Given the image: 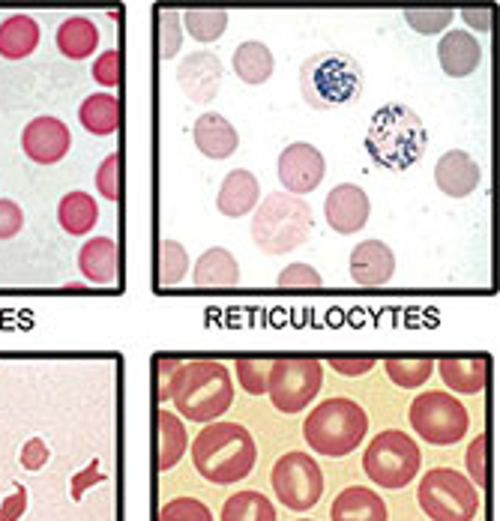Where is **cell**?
Instances as JSON below:
<instances>
[{"label": "cell", "instance_id": "cell-13", "mask_svg": "<svg viewBox=\"0 0 500 521\" xmlns=\"http://www.w3.org/2000/svg\"><path fill=\"white\" fill-rule=\"evenodd\" d=\"M72 144V132L63 120L57 117H33L24 132H21V147L27 153V159H33L36 165H54L69 153Z\"/></svg>", "mask_w": 500, "mask_h": 521}, {"label": "cell", "instance_id": "cell-9", "mask_svg": "<svg viewBox=\"0 0 500 521\" xmlns=\"http://www.w3.org/2000/svg\"><path fill=\"white\" fill-rule=\"evenodd\" d=\"M408 420H411V429L429 447H453L471 429L468 408L447 390H426V393H420L411 402Z\"/></svg>", "mask_w": 500, "mask_h": 521}, {"label": "cell", "instance_id": "cell-29", "mask_svg": "<svg viewBox=\"0 0 500 521\" xmlns=\"http://www.w3.org/2000/svg\"><path fill=\"white\" fill-rule=\"evenodd\" d=\"M57 222L72 237L90 234L96 228V222H99V207H96L93 195H87V192H69V195H63L60 204H57Z\"/></svg>", "mask_w": 500, "mask_h": 521}, {"label": "cell", "instance_id": "cell-38", "mask_svg": "<svg viewBox=\"0 0 500 521\" xmlns=\"http://www.w3.org/2000/svg\"><path fill=\"white\" fill-rule=\"evenodd\" d=\"M465 468H468V480L483 492L486 486V471H489V438L486 435H477L465 453Z\"/></svg>", "mask_w": 500, "mask_h": 521}, {"label": "cell", "instance_id": "cell-39", "mask_svg": "<svg viewBox=\"0 0 500 521\" xmlns=\"http://www.w3.org/2000/svg\"><path fill=\"white\" fill-rule=\"evenodd\" d=\"M159 36H162V57L171 60L180 45H183V24H180V12L174 9H159Z\"/></svg>", "mask_w": 500, "mask_h": 521}, {"label": "cell", "instance_id": "cell-33", "mask_svg": "<svg viewBox=\"0 0 500 521\" xmlns=\"http://www.w3.org/2000/svg\"><path fill=\"white\" fill-rule=\"evenodd\" d=\"M183 24L192 39L198 42H216L225 27H228V12L225 9H186Z\"/></svg>", "mask_w": 500, "mask_h": 521}, {"label": "cell", "instance_id": "cell-46", "mask_svg": "<svg viewBox=\"0 0 500 521\" xmlns=\"http://www.w3.org/2000/svg\"><path fill=\"white\" fill-rule=\"evenodd\" d=\"M18 462H21L24 471H39V468H45V462H48V444H45L42 438H30V441L21 447Z\"/></svg>", "mask_w": 500, "mask_h": 521}, {"label": "cell", "instance_id": "cell-24", "mask_svg": "<svg viewBox=\"0 0 500 521\" xmlns=\"http://www.w3.org/2000/svg\"><path fill=\"white\" fill-rule=\"evenodd\" d=\"M330 521H390L384 498L369 486H348L336 495Z\"/></svg>", "mask_w": 500, "mask_h": 521}, {"label": "cell", "instance_id": "cell-11", "mask_svg": "<svg viewBox=\"0 0 500 521\" xmlns=\"http://www.w3.org/2000/svg\"><path fill=\"white\" fill-rule=\"evenodd\" d=\"M270 486L282 507H288L294 513H306V510L318 507V501L324 495V471L309 453L294 450V453H285L273 465Z\"/></svg>", "mask_w": 500, "mask_h": 521}, {"label": "cell", "instance_id": "cell-42", "mask_svg": "<svg viewBox=\"0 0 500 521\" xmlns=\"http://www.w3.org/2000/svg\"><path fill=\"white\" fill-rule=\"evenodd\" d=\"M93 78H96V84H102V87H117V84H120V78H123V57H120L117 48H108V51H102V54L96 57V63H93Z\"/></svg>", "mask_w": 500, "mask_h": 521}, {"label": "cell", "instance_id": "cell-22", "mask_svg": "<svg viewBox=\"0 0 500 521\" xmlns=\"http://www.w3.org/2000/svg\"><path fill=\"white\" fill-rule=\"evenodd\" d=\"M153 438H156V453H153L156 471L165 474V471H171V468L183 459V453L189 450L186 426H183V420H180L177 414L156 408V414H153Z\"/></svg>", "mask_w": 500, "mask_h": 521}, {"label": "cell", "instance_id": "cell-8", "mask_svg": "<svg viewBox=\"0 0 500 521\" xmlns=\"http://www.w3.org/2000/svg\"><path fill=\"white\" fill-rule=\"evenodd\" d=\"M417 504L432 521H474L480 516V489L453 468H432L417 486Z\"/></svg>", "mask_w": 500, "mask_h": 521}, {"label": "cell", "instance_id": "cell-36", "mask_svg": "<svg viewBox=\"0 0 500 521\" xmlns=\"http://www.w3.org/2000/svg\"><path fill=\"white\" fill-rule=\"evenodd\" d=\"M234 375L243 384L249 396H267V375H270V360H252L243 357L234 363Z\"/></svg>", "mask_w": 500, "mask_h": 521}, {"label": "cell", "instance_id": "cell-43", "mask_svg": "<svg viewBox=\"0 0 500 521\" xmlns=\"http://www.w3.org/2000/svg\"><path fill=\"white\" fill-rule=\"evenodd\" d=\"M276 282H279V288H321L324 285L321 273L315 267H309V264H291V267H285Z\"/></svg>", "mask_w": 500, "mask_h": 521}, {"label": "cell", "instance_id": "cell-25", "mask_svg": "<svg viewBox=\"0 0 500 521\" xmlns=\"http://www.w3.org/2000/svg\"><path fill=\"white\" fill-rule=\"evenodd\" d=\"M39 39H42V30L33 15H9L0 21V57L6 60L30 57Z\"/></svg>", "mask_w": 500, "mask_h": 521}, {"label": "cell", "instance_id": "cell-17", "mask_svg": "<svg viewBox=\"0 0 500 521\" xmlns=\"http://www.w3.org/2000/svg\"><path fill=\"white\" fill-rule=\"evenodd\" d=\"M351 279L363 288H381L396 276V255L381 240H366L351 252Z\"/></svg>", "mask_w": 500, "mask_h": 521}, {"label": "cell", "instance_id": "cell-20", "mask_svg": "<svg viewBox=\"0 0 500 521\" xmlns=\"http://www.w3.org/2000/svg\"><path fill=\"white\" fill-rule=\"evenodd\" d=\"M192 138H195V147L213 159V162H222V159H231L240 147V135L234 129V123L216 111H204L198 120H195V129H192Z\"/></svg>", "mask_w": 500, "mask_h": 521}, {"label": "cell", "instance_id": "cell-21", "mask_svg": "<svg viewBox=\"0 0 500 521\" xmlns=\"http://www.w3.org/2000/svg\"><path fill=\"white\" fill-rule=\"evenodd\" d=\"M258 201H261V183L252 171L237 168V171L225 174V180L219 186V195H216V207H219L222 216L243 219L258 207Z\"/></svg>", "mask_w": 500, "mask_h": 521}, {"label": "cell", "instance_id": "cell-37", "mask_svg": "<svg viewBox=\"0 0 500 521\" xmlns=\"http://www.w3.org/2000/svg\"><path fill=\"white\" fill-rule=\"evenodd\" d=\"M159 521H216L210 507L198 498H171L168 504H162L159 510Z\"/></svg>", "mask_w": 500, "mask_h": 521}, {"label": "cell", "instance_id": "cell-3", "mask_svg": "<svg viewBox=\"0 0 500 521\" xmlns=\"http://www.w3.org/2000/svg\"><path fill=\"white\" fill-rule=\"evenodd\" d=\"M426 147H429V132L414 108L390 102L375 111L366 132V150L372 162L390 171H408L423 159Z\"/></svg>", "mask_w": 500, "mask_h": 521}, {"label": "cell", "instance_id": "cell-48", "mask_svg": "<svg viewBox=\"0 0 500 521\" xmlns=\"http://www.w3.org/2000/svg\"><path fill=\"white\" fill-rule=\"evenodd\" d=\"M24 510H27V489H15L6 501H3V507H0V521H18L24 516Z\"/></svg>", "mask_w": 500, "mask_h": 521}, {"label": "cell", "instance_id": "cell-15", "mask_svg": "<svg viewBox=\"0 0 500 521\" xmlns=\"http://www.w3.org/2000/svg\"><path fill=\"white\" fill-rule=\"evenodd\" d=\"M369 213H372V201H369V195L357 183H339L336 189H330V195L324 201L327 225L336 234H357V231H363V225L369 222Z\"/></svg>", "mask_w": 500, "mask_h": 521}, {"label": "cell", "instance_id": "cell-19", "mask_svg": "<svg viewBox=\"0 0 500 521\" xmlns=\"http://www.w3.org/2000/svg\"><path fill=\"white\" fill-rule=\"evenodd\" d=\"M447 393L456 396H480L489 384V357H444L435 363Z\"/></svg>", "mask_w": 500, "mask_h": 521}, {"label": "cell", "instance_id": "cell-50", "mask_svg": "<svg viewBox=\"0 0 500 521\" xmlns=\"http://www.w3.org/2000/svg\"><path fill=\"white\" fill-rule=\"evenodd\" d=\"M297 521H312V519H297Z\"/></svg>", "mask_w": 500, "mask_h": 521}, {"label": "cell", "instance_id": "cell-32", "mask_svg": "<svg viewBox=\"0 0 500 521\" xmlns=\"http://www.w3.org/2000/svg\"><path fill=\"white\" fill-rule=\"evenodd\" d=\"M387 378L402 390H417L435 375V360L429 357H390L384 360Z\"/></svg>", "mask_w": 500, "mask_h": 521}, {"label": "cell", "instance_id": "cell-35", "mask_svg": "<svg viewBox=\"0 0 500 521\" xmlns=\"http://www.w3.org/2000/svg\"><path fill=\"white\" fill-rule=\"evenodd\" d=\"M456 18V9L450 6H438V9H405V21L423 33V36H435L441 30H447Z\"/></svg>", "mask_w": 500, "mask_h": 521}, {"label": "cell", "instance_id": "cell-44", "mask_svg": "<svg viewBox=\"0 0 500 521\" xmlns=\"http://www.w3.org/2000/svg\"><path fill=\"white\" fill-rule=\"evenodd\" d=\"M330 369L342 378H363L375 369V357H330Z\"/></svg>", "mask_w": 500, "mask_h": 521}, {"label": "cell", "instance_id": "cell-14", "mask_svg": "<svg viewBox=\"0 0 500 521\" xmlns=\"http://www.w3.org/2000/svg\"><path fill=\"white\" fill-rule=\"evenodd\" d=\"M222 60L213 51H195L186 54L183 63L177 66V81L186 93V99H192L195 105H207L216 99L219 87H222Z\"/></svg>", "mask_w": 500, "mask_h": 521}, {"label": "cell", "instance_id": "cell-5", "mask_svg": "<svg viewBox=\"0 0 500 521\" xmlns=\"http://www.w3.org/2000/svg\"><path fill=\"white\" fill-rule=\"evenodd\" d=\"M300 93L315 111L345 108L363 93V69L345 51L312 54L300 66Z\"/></svg>", "mask_w": 500, "mask_h": 521}, {"label": "cell", "instance_id": "cell-28", "mask_svg": "<svg viewBox=\"0 0 500 521\" xmlns=\"http://www.w3.org/2000/svg\"><path fill=\"white\" fill-rule=\"evenodd\" d=\"M99 45V30L87 15H72L57 27V51L69 60H87Z\"/></svg>", "mask_w": 500, "mask_h": 521}, {"label": "cell", "instance_id": "cell-30", "mask_svg": "<svg viewBox=\"0 0 500 521\" xmlns=\"http://www.w3.org/2000/svg\"><path fill=\"white\" fill-rule=\"evenodd\" d=\"M273 66H276L273 51L258 39H249V42L237 45V51H234V72L243 84H252V87L264 84L273 75Z\"/></svg>", "mask_w": 500, "mask_h": 521}, {"label": "cell", "instance_id": "cell-2", "mask_svg": "<svg viewBox=\"0 0 500 521\" xmlns=\"http://www.w3.org/2000/svg\"><path fill=\"white\" fill-rule=\"evenodd\" d=\"M177 414L189 423H216L234 405L231 369L219 360H189L180 366L171 384Z\"/></svg>", "mask_w": 500, "mask_h": 521}, {"label": "cell", "instance_id": "cell-18", "mask_svg": "<svg viewBox=\"0 0 500 521\" xmlns=\"http://www.w3.org/2000/svg\"><path fill=\"white\" fill-rule=\"evenodd\" d=\"M438 60L450 78H468L483 63V45L471 30H447L438 39Z\"/></svg>", "mask_w": 500, "mask_h": 521}, {"label": "cell", "instance_id": "cell-12", "mask_svg": "<svg viewBox=\"0 0 500 521\" xmlns=\"http://www.w3.org/2000/svg\"><path fill=\"white\" fill-rule=\"evenodd\" d=\"M276 174H279V183L285 186L288 195L303 198V195L315 192L324 183V177H327V159H324V153L315 144L297 141V144H288L279 153Z\"/></svg>", "mask_w": 500, "mask_h": 521}, {"label": "cell", "instance_id": "cell-49", "mask_svg": "<svg viewBox=\"0 0 500 521\" xmlns=\"http://www.w3.org/2000/svg\"><path fill=\"white\" fill-rule=\"evenodd\" d=\"M459 15L465 18L468 27H474V30H489V27H492V15H495V9H492V6H465Z\"/></svg>", "mask_w": 500, "mask_h": 521}, {"label": "cell", "instance_id": "cell-47", "mask_svg": "<svg viewBox=\"0 0 500 521\" xmlns=\"http://www.w3.org/2000/svg\"><path fill=\"white\" fill-rule=\"evenodd\" d=\"M96 483H105V474L99 471V459H93L81 474H75V480H72V498L81 501L84 489H90V486H96Z\"/></svg>", "mask_w": 500, "mask_h": 521}, {"label": "cell", "instance_id": "cell-34", "mask_svg": "<svg viewBox=\"0 0 500 521\" xmlns=\"http://www.w3.org/2000/svg\"><path fill=\"white\" fill-rule=\"evenodd\" d=\"M159 285L162 288H174L186 279L189 273V252L183 243L177 240H165L162 249H159Z\"/></svg>", "mask_w": 500, "mask_h": 521}, {"label": "cell", "instance_id": "cell-1", "mask_svg": "<svg viewBox=\"0 0 500 521\" xmlns=\"http://www.w3.org/2000/svg\"><path fill=\"white\" fill-rule=\"evenodd\" d=\"M189 450L198 477L213 486L243 483L258 465V444L240 423H207Z\"/></svg>", "mask_w": 500, "mask_h": 521}, {"label": "cell", "instance_id": "cell-23", "mask_svg": "<svg viewBox=\"0 0 500 521\" xmlns=\"http://www.w3.org/2000/svg\"><path fill=\"white\" fill-rule=\"evenodd\" d=\"M78 270L93 285H114L120 273V249L111 237H90L78 249Z\"/></svg>", "mask_w": 500, "mask_h": 521}, {"label": "cell", "instance_id": "cell-27", "mask_svg": "<svg viewBox=\"0 0 500 521\" xmlns=\"http://www.w3.org/2000/svg\"><path fill=\"white\" fill-rule=\"evenodd\" d=\"M78 120L90 135H99V138L114 135L123 120L120 99L114 93H90L78 108Z\"/></svg>", "mask_w": 500, "mask_h": 521}, {"label": "cell", "instance_id": "cell-31", "mask_svg": "<svg viewBox=\"0 0 500 521\" xmlns=\"http://www.w3.org/2000/svg\"><path fill=\"white\" fill-rule=\"evenodd\" d=\"M219 521H276V507L267 495L243 489L222 504Z\"/></svg>", "mask_w": 500, "mask_h": 521}, {"label": "cell", "instance_id": "cell-4", "mask_svg": "<svg viewBox=\"0 0 500 521\" xmlns=\"http://www.w3.org/2000/svg\"><path fill=\"white\" fill-rule=\"evenodd\" d=\"M369 435V414L360 402L348 396L324 399L303 423V438L309 450L327 459L351 456Z\"/></svg>", "mask_w": 500, "mask_h": 521}, {"label": "cell", "instance_id": "cell-10", "mask_svg": "<svg viewBox=\"0 0 500 521\" xmlns=\"http://www.w3.org/2000/svg\"><path fill=\"white\" fill-rule=\"evenodd\" d=\"M324 384V363L312 357H282L270 363L267 396L279 414L306 411Z\"/></svg>", "mask_w": 500, "mask_h": 521}, {"label": "cell", "instance_id": "cell-45", "mask_svg": "<svg viewBox=\"0 0 500 521\" xmlns=\"http://www.w3.org/2000/svg\"><path fill=\"white\" fill-rule=\"evenodd\" d=\"M24 225V213L15 201L9 198H0V240H9L21 231Z\"/></svg>", "mask_w": 500, "mask_h": 521}, {"label": "cell", "instance_id": "cell-7", "mask_svg": "<svg viewBox=\"0 0 500 521\" xmlns=\"http://www.w3.org/2000/svg\"><path fill=\"white\" fill-rule=\"evenodd\" d=\"M366 477L387 492H399L411 486L423 471V450L420 444L405 435L402 429H387L375 435V441L363 453Z\"/></svg>", "mask_w": 500, "mask_h": 521}, {"label": "cell", "instance_id": "cell-40", "mask_svg": "<svg viewBox=\"0 0 500 521\" xmlns=\"http://www.w3.org/2000/svg\"><path fill=\"white\" fill-rule=\"evenodd\" d=\"M180 366H183V360H177V357H156L153 360V399H156V405L168 402L171 384H174V375L180 372Z\"/></svg>", "mask_w": 500, "mask_h": 521}, {"label": "cell", "instance_id": "cell-41", "mask_svg": "<svg viewBox=\"0 0 500 521\" xmlns=\"http://www.w3.org/2000/svg\"><path fill=\"white\" fill-rule=\"evenodd\" d=\"M120 153H108L96 171V189L108 201H120Z\"/></svg>", "mask_w": 500, "mask_h": 521}, {"label": "cell", "instance_id": "cell-16", "mask_svg": "<svg viewBox=\"0 0 500 521\" xmlns=\"http://www.w3.org/2000/svg\"><path fill=\"white\" fill-rule=\"evenodd\" d=\"M483 171L468 150H447L435 165V183L450 198H468L480 189Z\"/></svg>", "mask_w": 500, "mask_h": 521}, {"label": "cell", "instance_id": "cell-26", "mask_svg": "<svg viewBox=\"0 0 500 521\" xmlns=\"http://www.w3.org/2000/svg\"><path fill=\"white\" fill-rule=\"evenodd\" d=\"M192 282L198 288H231L240 282V264L228 249L213 246L198 258V264L192 270Z\"/></svg>", "mask_w": 500, "mask_h": 521}, {"label": "cell", "instance_id": "cell-6", "mask_svg": "<svg viewBox=\"0 0 500 521\" xmlns=\"http://www.w3.org/2000/svg\"><path fill=\"white\" fill-rule=\"evenodd\" d=\"M312 210L303 198L273 192L255 207L252 240L264 255H288L312 237Z\"/></svg>", "mask_w": 500, "mask_h": 521}]
</instances>
